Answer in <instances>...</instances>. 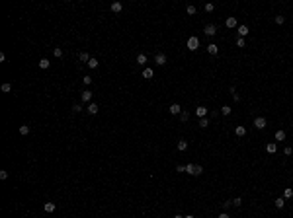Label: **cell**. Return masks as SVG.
<instances>
[{
  "mask_svg": "<svg viewBox=\"0 0 293 218\" xmlns=\"http://www.w3.org/2000/svg\"><path fill=\"white\" fill-rule=\"evenodd\" d=\"M186 47H188L190 51H197V49H199V39L195 37V35H192V37L188 39V43H186Z\"/></svg>",
  "mask_w": 293,
  "mask_h": 218,
  "instance_id": "obj_1",
  "label": "cell"
},
{
  "mask_svg": "<svg viewBox=\"0 0 293 218\" xmlns=\"http://www.w3.org/2000/svg\"><path fill=\"white\" fill-rule=\"evenodd\" d=\"M254 127L258 128V131H264V128L268 127V121L264 117H256V119H254Z\"/></svg>",
  "mask_w": 293,
  "mask_h": 218,
  "instance_id": "obj_2",
  "label": "cell"
},
{
  "mask_svg": "<svg viewBox=\"0 0 293 218\" xmlns=\"http://www.w3.org/2000/svg\"><path fill=\"white\" fill-rule=\"evenodd\" d=\"M195 115L199 117V119L207 117V107H203V105H197V107H195Z\"/></svg>",
  "mask_w": 293,
  "mask_h": 218,
  "instance_id": "obj_3",
  "label": "cell"
},
{
  "mask_svg": "<svg viewBox=\"0 0 293 218\" xmlns=\"http://www.w3.org/2000/svg\"><path fill=\"white\" fill-rule=\"evenodd\" d=\"M155 62L158 64V66H164V64H166V55H164V53H158L155 57Z\"/></svg>",
  "mask_w": 293,
  "mask_h": 218,
  "instance_id": "obj_4",
  "label": "cell"
},
{
  "mask_svg": "<svg viewBox=\"0 0 293 218\" xmlns=\"http://www.w3.org/2000/svg\"><path fill=\"white\" fill-rule=\"evenodd\" d=\"M225 26H227L229 29H234V27H238V24H236V18H233V16H231V18H227V19H225Z\"/></svg>",
  "mask_w": 293,
  "mask_h": 218,
  "instance_id": "obj_5",
  "label": "cell"
},
{
  "mask_svg": "<svg viewBox=\"0 0 293 218\" xmlns=\"http://www.w3.org/2000/svg\"><path fill=\"white\" fill-rule=\"evenodd\" d=\"M168 111L172 113V115H180V113H182V107H180V103H172V105L168 107Z\"/></svg>",
  "mask_w": 293,
  "mask_h": 218,
  "instance_id": "obj_6",
  "label": "cell"
},
{
  "mask_svg": "<svg viewBox=\"0 0 293 218\" xmlns=\"http://www.w3.org/2000/svg\"><path fill=\"white\" fill-rule=\"evenodd\" d=\"M215 33H217V26H213V24L205 26V35H207V37H213Z\"/></svg>",
  "mask_w": 293,
  "mask_h": 218,
  "instance_id": "obj_7",
  "label": "cell"
},
{
  "mask_svg": "<svg viewBox=\"0 0 293 218\" xmlns=\"http://www.w3.org/2000/svg\"><path fill=\"white\" fill-rule=\"evenodd\" d=\"M80 99H82L84 103H92V101H90V99H92V92H90V90H84L82 94H80Z\"/></svg>",
  "mask_w": 293,
  "mask_h": 218,
  "instance_id": "obj_8",
  "label": "cell"
},
{
  "mask_svg": "<svg viewBox=\"0 0 293 218\" xmlns=\"http://www.w3.org/2000/svg\"><path fill=\"white\" fill-rule=\"evenodd\" d=\"M236 31H238V37L244 39V37L248 35V31H250V29H248V26H238V27H236Z\"/></svg>",
  "mask_w": 293,
  "mask_h": 218,
  "instance_id": "obj_9",
  "label": "cell"
},
{
  "mask_svg": "<svg viewBox=\"0 0 293 218\" xmlns=\"http://www.w3.org/2000/svg\"><path fill=\"white\" fill-rule=\"evenodd\" d=\"M86 111H88L90 115H96L98 111H100V107H98L96 103H88V107H86Z\"/></svg>",
  "mask_w": 293,
  "mask_h": 218,
  "instance_id": "obj_10",
  "label": "cell"
},
{
  "mask_svg": "<svg viewBox=\"0 0 293 218\" xmlns=\"http://www.w3.org/2000/svg\"><path fill=\"white\" fill-rule=\"evenodd\" d=\"M207 53H209V55H217V53H219V47L215 45V43H209V45H207Z\"/></svg>",
  "mask_w": 293,
  "mask_h": 218,
  "instance_id": "obj_11",
  "label": "cell"
},
{
  "mask_svg": "<svg viewBox=\"0 0 293 218\" xmlns=\"http://www.w3.org/2000/svg\"><path fill=\"white\" fill-rule=\"evenodd\" d=\"M143 78H147V80H152V78H155V72H152V68H145V70H143Z\"/></svg>",
  "mask_w": 293,
  "mask_h": 218,
  "instance_id": "obj_12",
  "label": "cell"
},
{
  "mask_svg": "<svg viewBox=\"0 0 293 218\" xmlns=\"http://www.w3.org/2000/svg\"><path fill=\"white\" fill-rule=\"evenodd\" d=\"M121 10H123V4H121V2H113V4H111V12L119 14Z\"/></svg>",
  "mask_w": 293,
  "mask_h": 218,
  "instance_id": "obj_13",
  "label": "cell"
},
{
  "mask_svg": "<svg viewBox=\"0 0 293 218\" xmlns=\"http://www.w3.org/2000/svg\"><path fill=\"white\" fill-rule=\"evenodd\" d=\"M234 135H236V136H244V135H246V127L238 125V127L234 128Z\"/></svg>",
  "mask_w": 293,
  "mask_h": 218,
  "instance_id": "obj_14",
  "label": "cell"
},
{
  "mask_svg": "<svg viewBox=\"0 0 293 218\" xmlns=\"http://www.w3.org/2000/svg\"><path fill=\"white\" fill-rule=\"evenodd\" d=\"M55 208H57L55 203H45V205H43V210H45V212H53Z\"/></svg>",
  "mask_w": 293,
  "mask_h": 218,
  "instance_id": "obj_15",
  "label": "cell"
},
{
  "mask_svg": "<svg viewBox=\"0 0 293 218\" xmlns=\"http://www.w3.org/2000/svg\"><path fill=\"white\" fill-rule=\"evenodd\" d=\"M49 64H51V62H49L47 58H41V60H39V62H37V66H39V68H41V70H45V68H49Z\"/></svg>",
  "mask_w": 293,
  "mask_h": 218,
  "instance_id": "obj_16",
  "label": "cell"
},
{
  "mask_svg": "<svg viewBox=\"0 0 293 218\" xmlns=\"http://www.w3.org/2000/svg\"><path fill=\"white\" fill-rule=\"evenodd\" d=\"M276 140L278 142H281V140H285V131H276Z\"/></svg>",
  "mask_w": 293,
  "mask_h": 218,
  "instance_id": "obj_17",
  "label": "cell"
},
{
  "mask_svg": "<svg viewBox=\"0 0 293 218\" xmlns=\"http://www.w3.org/2000/svg\"><path fill=\"white\" fill-rule=\"evenodd\" d=\"M266 150L270 152V154H276V152H278V144H276V142H270V144L266 146Z\"/></svg>",
  "mask_w": 293,
  "mask_h": 218,
  "instance_id": "obj_18",
  "label": "cell"
},
{
  "mask_svg": "<svg viewBox=\"0 0 293 218\" xmlns=\"http://www.w3.org/2000/svg\"><path fill=\"white\" fill-rule=\"evenodd\" d=\"M86 64H88L90 68H98V64H100V62H98V58H96V57H90V60H88Z\"/></svg>",
  "mask_w": 293,
  "mask_h": 218,
  "instance_id": "obj_19",
  "label": "cell"
},
{
  "mask_svg": "<svg viewBox=\"0 0 293 218\" xmlns=\"http://www.w3.org/2000/svg\"><path fill=\"white\" fill-rule=\"evenodd\" d=\"M145 62H147V55H145V53H139V55H137V64H145Z\"/></svg>",
  "mask_w": 293,
  "mask_h": 218,
  "instance_id": "obj_20",
  "label": "cell"
},
{
  "mask_svg": "<svg viewBox=\"0 0 293 218\" xmlns=\"http://www.w3.org/2000/svg\"><path fill=\"white\" fill-rule=\"evenodd\" d=\"M291 197H293V189L291 187H285L283 189V199H291Z\"/></svg>",
  "mask_w": 293,
  "mask_h": 218,
  "instance_id": "obj_21",
  "label": "cell"
},
{
  "mask_svg": "<svg viewBox=\"0 0 293 218\" xmlns=\"http://www.w3.org/2000/svg\"><path fill=\"white\" fill-rule=\"evenodd\" d=\"M178 150H180V152L188 150V140H178Z\"/></svg>",
  "mask_w": 293,
  "mask_h": 218,
  "instance_id": "obj_22",
  "label": "cell"
},
{
  "mask_svg": "<svg viewBox=\"0 0 293 218\" xmlns=\"http://www.w3.org/2000/svg\"><path fill=\"white\" fill-rule=\"evenodd\" d=\"M273 205H276V208H283V206H285V199H283V197H280V199H276V203H273Z\"/></svg>",
  "mask_w": 293,
  "mask_h": 218,
  "instance_id": "obj_23",
  "label": "cell"
},
{
  "mask_svg": "<svg viewBox=\"0 0 293 218\" xmlns=\"http://www.w3.org/2000/svg\"><path fill=\"white\" fill-rule=\"evenodd\" d=\"M29 131H31V128H29V125H22V127H20V135L26 136V135H29Z\"/></svg>",
  "mask_w": 293,
  "mask_h": 218,
  "instance_id": "obj_24",
  "label": "cell"
},
{
  "mask_svg": "<svg viewBox=\"0 0 293 218\" xmlns=\"http://www.w3.org/2000/svg\"><path fill=\"white\" fill-rule=\"evenodd\" d=\"M178 117H180V121H182V123L190 121V113H188V111H182V113H180V115H178Z\"/></svg>",
  "mask_w": 293,
  "mask_h": 218,
  "instance_id": "obj_25",
  "label": "cell"
},
{
  "mask_svg": "<svg viewBox=\"0 0 293 218\" xmlns=\"http://www.w3.org/2000/svg\"><path fill=\"white\" fill-rule=\"evenodd\" d=\"M221 113H223L225 117H229V115H231V105H223V107H221Z\"/></svg>",
  "mask_w": 293,
  "mask_h": 218,
  "instance_id": "obj_26",
  "label": "cell"
},
{
  "mask_svg": "<svg viewBox=\"0 0 293 218\" xmlns=\"http://www.w3.org/2000/svg\"><path fill=\"white\" fill-rule=\"evenodd\" d=\"M199 127H201V128H207V127H209V119H207V117L199 119Z\"/></svg>",
  "mask_w": 293,
  "mask_h": 218,
  "instance_id": "obj_27",
  "label": "cell"
},
{
  "mask_svg": "<svg viewBox=\"0 0 293 218\" xmlns=\"http://www.w3.org/2000/svg\"><path fill=\"white\" fill-rule=\"evenodd\" d=\"M194 169H195V164H186V173L194 175Z\"/></svg>",
  "mask_w": 293,
  "mask_h": 218,
  "instance_id": "obj_28",
  "label": "cell"
},
{
  "mask_svg": "<svg viewBox=\"0 0 293 218\" xmlns=\"http://www.w3.org/2000/svg\"><path fill=\"white\" fill-rule=\"evenodd\" d=\"M0 90L4 92V94H8V92H12V84H2V86H0Z\"/></svg>",
  "mask_w": 293,
  "mask_h": 218,
  "instance_id": "obj_29",
  "label": "cell"
},
{
  "mask_svg": "<svg viewBox=\"0 0 293 218\" xmlns=\"http://www.w3.org/2000/svg\"><path fill=\"white\" fill-rule=\"evenodd\" d=\"M78 58H80L82 62H88V60H90V55H88V53H80V55H78Z\"/></svg>",
  "mask_w": 293,
  "mask_h": 218,
  "instance_id": "obj_30",
  "label": "cell"
},
{
  "mask_svg": "<svg viewBox=\"0 0 293 218\" xmlns=\"http://www.w3.org/2000/svg\"><path fill=\"white\" fill-rule=\"evenodd\" d=\"M53 55H55L57 58H61L63 57V49H61V47H55V49H53Z\"/></svg>",
  "mask_w": 293,
  "mask_h": 218,
  "instance_id": "obj_31",
  "label": "cell"
},
{
  "mask_svg": "<svg viewBox=\"0 0 293 218\" xmlns=\"http://www.w3.org/2000/svg\"><path fill=\"white\" fill-rule=\"evenodd\" d=\"M186 12H188V16H194V14L197 12V10H195V6H192V4H190V6L186 8Z\"/></svg>",
  "mask_w": 293,
  "mask_h": 218,
  "instance_id": "obj_32",
  "label": "cell"
},
{
  "mask_svg": "<svg viewBox=\"0 0 293 218\" xmlns=\"http://www.w3.org/2000/svg\"><path fill=\"white\" fill-rule=\"evenodd\" d=\"M201 173H203V167H201V166H195V169H194V175L197 177V175H201Z\"/></svg>",
  "mask_w": 293,
  "mask_h": 218,
  "instance_id": "obj_33",
  "label": "cell"
},
{
  "mask_svg": "<svg viewBox=\"0 0 293 218\" xmlns=\"http://www.w3.org/2000/svg\"><path fill=\"white\" fill-rule=\"evenodd\" d=\"M231 205H233V201H225V203H223V210L227 212L229 208H231Z\"/></svg>",
  "mask_w": 293,
  "mask_h": 218,
  "instance_id": "obj_34",
  "label": "cell"
},
{
  "mask_svg": "<svg viewBox=\"0 0 293 218\" xmlns=\"http://www.w3.org/2000/svg\"><path fill=\"white\" fill-rule=\"evenodd\" d=\"M241 205H242V199H241V197L233 199V206H241Z\"/></svg>",
  "mask_w": 293,
  "mask_h": 218,
  "instance_id": "obj_35",
  "label": "cell"
},
{
  "mask_svg": "<svg viewBox=\"0 0 293 218\" xmlns=\"http://www.w3.org/2000/svg\"><path fill=\"white\" fill-rule=\"evenodd\" d=\"M283 22H285V18H283V16H276V24H278V26H281Z\"/></svg>",
  "mask_w": 293,
  "mask_h": 218,
  "instance_id": "obj_36",
  "label": "cell"
},
{
  "mask_svg": "<svg viewBox=\"0 0 293 218\" xmlns=\"http://www.w3.org/2000/svg\"><path fill=\"white\" fill-rule=\"evenodd\" d=\"M72 111H74V113L82 111V105H80V103H74V105H72Z\"/></svg>",
  "mask_w": 293,
  "mask_h": 218,
  "instance_id": "obj_37",
  "label": "cell"
},
{
  "mask_svg": "<svg viewBox=\"0 0 293 218\" xmlns=\"http://www.w3.org/2000/svg\"><path fill=\"white\" fill-rule=\"evenodd\" d=\"M244 45H246V41H244L242 37H238V39H236V47H244Z\"/></svg>",
  "mask_w": 293,
  "mask_h": 218,
  "instance_id": "obj_38",
  "label": "cell"
},
{
  "mask_svg": "<svg viewBox=\"0 0 293 218\" xmlns=\"http://www.w3.org/2000/svg\"><path fill=\"white\" fill-rule=\"evenodd\" d=\"M213 10H215V4H211V2L205 4V12H213Z\"/></svg>",
  "mask_w": 293,
  "mask_h": 218,
  "instance_id": "obj_39",
  "label": "cell"
},
{
  "mask_svg": "<svg viewBox=\"0 0 293 218\" xmlns=\"http://www.w3.org/2000/svg\"><path fill=\"white\" fill-rule=\"evenodd\" d=\"M283 154H285V156H291V154H293V148H291V146H285Z\"/></svg>",
  "mask_w": 293,
  "mask_h": 218,
  "instance_id": "obj_40",
  "label": "cell"
},
{
  "mask_svg": "<svg viewBox=\"0 0 293 218\" xmlns=\"http://www.w3.org/2000/svg\"><path fill=\"white\" fill-rule=\"evenodd\" d=\"M0 179H8V171L6 169H0Z\"/></svg>",
  "mask_w": 293,
  "mask_h": 218,
  "instance_id": "obj_41",
  "label": "cell"
},
{
  "mask_svg": "<svg viewBox=\"0 0 293 218\" xmlns=\"http://www.w3.org/2000/svg\"><path fill=\"white\" fill-rule=\"evenodd\" d=\"M82 82H84L86 86H90V84H92V78H90V76H84V78H82Z\"/></svg>",
  "mask_w": 293,
  "mask_h": 218,
  "instance_id": "obj_42",
  "label": "cell"
},
{
  "mask_svg": "<svg viewBox=\"0 0 293 218\" xmlns=\"http://www.w3.org/2000/svg\"><path fill=\"white\" fill-rule=\"evenodd\" d=\"M176 171H180V173H184V171H186V166H178V167H176Z\"/></svg>",
  "mask_w": 293,
  "mask_h": 218,
  "instance_id": "obj_43",
  "label": "cell"
},
{
  "mask_svg": "<svg viewBox=\"0 0 293 218\" xmlns=\"http://www.w3.org/2000/svg\"><path fill=\"white\" fill-rule=\"evenodd\" d=\"M217 218H231V216H229L227 212H221V214H219V216H217Z\"/></svg>",
  "mask_w": 293,
  "mask_h": 218,
  "instance_id": "obj_44",
  "label": "cell"
},
{
  "mask_svg": "<svg viewBox=\"0 0 293 218\" xmlns=\"http://www.w3.org/2000/svg\"><path fill=\"white\" fill-rule=\"evenodd\" d=\"M174 218H184V216H182V214H174Z\"/></svg>",
  "mask_w": 293,
  "mask_h": 218,
  "instance_id": "obj_45",
  "label": "cell"
},
{
  "mask_svg": "<svg viewBox=\"0 0 293 218\" xmlns=\"http://www.w3.org/2000/svg\"><path fill=\"white\" fill-rule=\"evenodd\" d=\"M184 218H194V216H192V214H188V216H184Z\"/></svg>",
  "mask_w": 293,
  "mask_h": 218,
  "instance_id": "obj_46",
  "label": "cell"
}]
</instances>
